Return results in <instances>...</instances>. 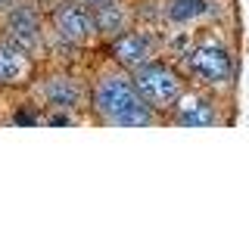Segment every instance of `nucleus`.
<instances>
[{
  "label": "nucleus",
  "mask_w": 249,
  "mask_h": 233,
  "mask_svg": "<svg viewBox=\"0 0 249 233\" xmlns=\"http://www.w3.org/2000/svg\"><path fill=\"white\" fill-rule=\"evenodd\" d=\"M81 3H88V6H100V3H106V0H81Z\"/></svg>",
  "instance_id": "f8f14e48"
},
{
  "label": "nucleus",
  "mask_w": 249,
  "mask_h": 233,
  "mask_svg": "<svg viewBox=\"0 0 249 233\" xmlns=\"http://www.w3.org/2000/svg\"><path fill=\"white\" fill-rule=\"evenodd\" d=\"M212 3L209 0H168L165 6H162V16H165L168 25H196V22H206L209 16H212Z\"/></svg>",
  "instance_id": "6e6552de"
},
{
  "label": "nucleus",
  "mask_w": 249,
  "mask_h": 233,
  "mask_svg": "<svg viewBox=\"0 0 249 233\" xmlns=\"http://www.w3.org/2000/svg\"><path fill=\"white\" fill-rule=\"evenodd\" d=\"M6 34H10V44L22 47V50H37L41 47V22L31 6H16V10L6 16Z\"/></svg>",
  "instance_id": "39448f33"
},
{
  "label": "nucleus",
  "mask_w": 249,
  "mask_h": 233,
  "mask_svg": "<svg viewBox=\"0 0 249 233\" xmlns=\"http://www.w3.org/2000/svg\"><path fill=\"white\" fill-rule=\"evenodd\" d=\"M175 112H178L175 115L178 124H184V128H209V124L218 121L215 106L206 97H181L175 103Z\"/></svg>",
  "instance_id": "1a4fd4ad"
},
{
  "label": "nucleus",
  "mask_w": 249,
  "mask_h": 233,
  "mask_svg": "<svg viewBox=\"0 0 249 233\" xmlns=\"http://www.w3.org/2000/svg\"><path fill=\"white\" fill-rule=\"evenodd\" d=\"M28 75H31L28 50L3 41L0 44V84H22L28 81Z\"/></svg>",
  "instance_id": "0eeeda50"
},
{
  "label": "nucleus",
  "mask_w": 249,
  "mask_h": 233,
  "mask_svg": "<svg viewBox=\"0 0 249 233\" xmlns=\"http://www.w3.org/2000/svg\"><path fill=\"white\" fill-rule=\"evenodd\" d=\"M112 53H115V62L124 66V68H131V72H137L140 66L153 62V47L143 34H137V31H124L122 37H115Z\"/></svg>",
  "instance_id": "423d86ee"
},
{
  "label": "nucleus",
  "mask_w": 249,
  "mask_h": 233,
  "mask_svg": "<svg viewBox=\"0 0 249 233\" xmlns=\"http://www.w3.org/2000/svg\"><path fill=\"white\" fill-rule=\"evenodd\" d=\"M124 10L119 3H112V0H106V3L93 6V28H97V34L103 37H122L124 34Z\"/></svg>",
  "instance_id": "9b49d317"
},
{
  "label": "nucleus",
  "mask_w": 249,
  "mask_h": 233,
  "mask_svg": "<svg viewBox=\"0 0 249 233\" xmlns=\"http://www.w3.org/2000/svg\"><path fill=\"white\" fill-rule=\"evenodd\" d=\"M41 97L50 109H78V103H81V87H78L72 78L53 75L41 84Z\"/></svg>",
  "instance_id": "9d476101"
},
{
  "label": "nucleus",
  "mask_w": 249,
  "mask_h": 233,
  "mask_svg": "<svg viewBox=\"0 0 249 233\" xmlns=\"http://www.w3.org/2000/svg\"><path fill=\"white\" fill-rule=\"evenodd\" d=\"M131 78H134L140 97H143L153 109H168V106H175L178 100L184 97L181 75L171 72L168 66H159V62H146V66H140Z\"/></svg>",
  "instance_id": "7ed1b4c3"
},
{
  "label": "nucleus",
  "mask_w": 249,
  "mask_h": 233,
  "mask_svg": "<svg viewBox=\"0 0 249 233\" xmlns=\"http://www.w3.org/2000/svg\"><path fill=\"white\" fill-rule=\"evenodd\" d=\"M6 6H10V0H0V10H6Z\"/></svg>",
  "instance_id": "ddd939ff"
},
{
  "label": "nucleus",
  "mask_w": 249,
  "mask_h": 233,
  "mask_svg": "<svg viewBox=\"0 0 249 233\" xmlns=\"http://www.w3.org/2000/svg\"><path fill=\"white\" fill-rule=\"evenodd\" d=\"M187 72L202 84L224 87V84H231V75H233V56L221 41L209 37V41L196 44L187 53Z\"/></svg>",
  "instance_id": "f03ea898"
},
{
  "label": "nucleus",
  "mask_w": 249,
  "mask_h": 233,
  "mask_svg": "<svg viewBox=\"0 0 249 233\" xmlns=\"http://www.w3.org/2000/svg\"><path fill=\"white\" fill-rule=\"evenodd\" d=\"M53 28L62 41L69 44H84L88 37L93 34V16L88 13V3L81 0H66L53 10Z\"/></svg>",
  "instance_id": "20e7f679"
},
{
  "label": "nucleus",
  "mask_w": 249,
  "mask_h": 233,
  "mask_svg": "<svg viewBox=\"0 0 249 233\" xmlns=\"http://www.w3.org/2000/svg\"><path fill=\"white\" fill-rule=\"evenodd\" d=\"M97 115L115 128H146L153 124V106L140 97L134 78L128 75H103L93 90Z\"/></svg>",
  "instance_id": "f257e3e1"
}]
</instances>
